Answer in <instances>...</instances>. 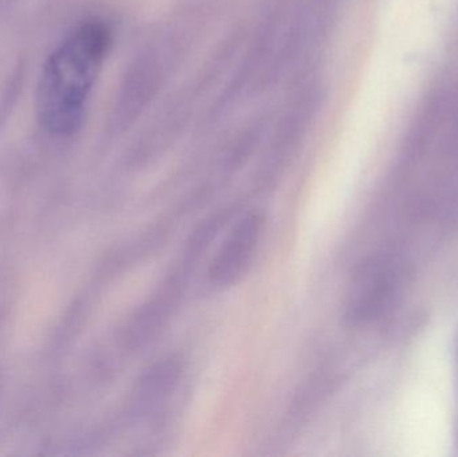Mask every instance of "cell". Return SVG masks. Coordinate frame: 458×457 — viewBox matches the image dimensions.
I'll return each mask as SVG.
<instances>
[{
    "label": "cell",
    "mask_w": 458,
    "mask_h": 457,
    "mask_svg": "<svg viewBox=\"0 0 458 457\" xmlns=\"http://www.w3.org/2000/svg\"><path fill=\"white\" fill-rule=\"evenodd\" d=\"M110 47L102 21L78 27L46 62L38 90V114L51 133L72 134L82 123L83 104Z\"/></svg>",
    "instance_id": "6da1fadb"
},
{
    "label": "cell",
    "mask_w": 458,
    "mask_h": 457,
    "mask_svg": "<svg viewBox=\"0 0 458 457\" xmlns=\"http://www.w3.org/2000/svg\"><path fill=\"white\" fill-rule=\"evenodd\" d=\"M266 217L250 212L237 222L208 268V284L217 290L236 284L250 267L263 238Z\"/></svg>",
    "instance_id": "7a4b0ae2"
}]
</instances>
